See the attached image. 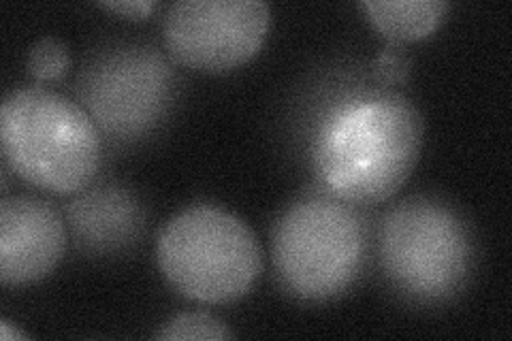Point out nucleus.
Instances as JSON below:
<instances>
[{"label":"nucleus","mask_w":512,"mask_h":341,"mask_svg":"<svg viewBox=\"0 0 512 341\" xmlns=\"http://www.w3.org/2000/svg\"><path fill=\"white\" fill-rule=\"evenodd\" d=\"M425 124L393 90L352 94L320 124L312 162L320 188L361 207L389 201L419 162Z\"/></svg>","instance_id":"obj_1"},{"label":"nucleus","mask_w":512,"mask_h":341,"mask_svg":"<svg viewBox=\"0 0 512 341\" xmlns=\"http://www.w3.org/2000/svg\"><path fill=\"white\" fill-rule=\"evenodd\" d=\"M410 71H412V60L406 54L404 45L399 43H389L372 62V73L378 84L382 86L404 84V81L410 77Z\"/></svg>","instance_id":"obj_13"},{"label":"nucleus","mask_w":512,"mask_h":341,"mask_svg":"<svg viewBox=\"0 0 512 341\" xmlns=\"http://www.w3.org/2000/svg\"><path fill=\"white\" fill-rule=\"evenodd\" d=\"M75 246L88 254H116L139 241L146 209L137 194L114 182L90 184L67 205Z\"/></svg>","instance_id":"obj_9"},{"label":"nucleus","mask_w":512,"mask_h":341,"mask_svg":"<svg viewBox=\"0 0 512 341\" xmlns=\"http://www.w3.org/2000/svg\"><path fill=\"white\" fill-rule=\"evenodd\" d=\"M374 246L372 218L325 188L301 194L271 229L280 286L299 301L342 297L363 275Z\"/></svg>","instance_id":"obj_2"},{"label":"nucleus","mask_w":512,"mask_h":341,"mask_svg":"<svg viewBox=\"0 0 512 341\" xmlns=\"http://www.w3.org/2000/svg\"><path fill=\"white\" fill-rule=\"evenodd\" d=\"M378 263L393 290L412 303L440 305L468 286L476 243L459 211L436 197H408L382 216Z\"/></svg>","instance_id":"obj_4"},{"label":"nucleus","mask_w":512,"mask_h":341,"mask_svg":"<svg viewBox=\"0 0 512 341\" xmlns=\"http://www.w3.org/2000/svg\"><path fill=\"white\" fill-rule=\"evenodd\" d=\"M5 165L30 186L77 194L101 165V131L90 113L41 86L11 90L0 105Z\"/></svg>","instance_id":"obj_3"},{"label":"nucleus","mask_w":512,"mask_h":341,"mask_svg":"<svg viewBox=\"0 0 512 341\" xmlns=\"http://www.w3.org/2000/svg\"><path fill=\"white\" fill-rule=\"evenodd\" d=\"M269 24L263 0H180L167 9L163 39L182 67L227 73L259 54Z\"/></svg>","instance_id":"obj_7"},{"label":"nucleus","mask_w":512,"mask_h":341,"mask_svg":"<svg viewBox=\"0 0 512 341\" xmlns=\"http://www.w3.org/2000/svg\"><path fill=\"white\" fill-rule=\"evenodd\" d=\"M178 75L150 45H120L96 56L77 81V96L111 139H137L167 116Z\"/></svg>","instance_id":"obj_6"},{"label":"nucleus","mask_w":512,"mask_h":341,"mask_svg":"<svg viewBox=\"0 0 512 341\" xmlns=\"http://www.w3.org/2000/svg\"><path fill=\"white\" fill-rule=\"evenodd\" d=\"M99 5L124 15L128 20H146L158 7V3H154V0H120V3L118 0H107V3H99Z\"/></svg>","instance_id":"obj_14"},{"label":"nucleus","mask_w":512,"mask_h":341,"mask_svg":"<svg viewBox=\"0 0 512 341\" xmlns=\"http://www.w3.org/2000/svg\"><path fill=\"white\" fill-rule=\"evenodd\" d=\"M67 250L60 211L37 197H3L0 203V282L35 284L50 275Z\"/></svg>","instance_id":"obj_8"},{"label":"nucleus","mask_w":512,"mask_h":341,"mask_svg":"<svg viewBox=\"0 0 512 341\" xmlns=\"http://www.w3.org/2000/svg\"><path fill=\"white\" fill-rule=\"evenodd\" d=\"M363 9L389 43L404 45L434 32L448 11L444 0H365Z\"/></svg>","instance_id":"obj_10"},{"label":"nucleus","mask_w":512,"mask_h":341,"mask_svg":"<svg viewBox=\"0 0 512 341\" xmlns=\"http://www.w3.org/2000/svg\"><path fill=\"white\" fill-rule=\"evenodd\" d=\"M71 67V54L64 41L56 37H43L30 45L26 69L28 75L37 81H56L67 75Z\"/></svg>","instance_id":"obj_12"},{"label":"nucleus","mask_w":512,"mask_h":341,"mask_svg":"<svg viewBox=\"0 0 512 341\" xmlns=\"http://www.w3.org/2000/svg\"><path fill=\"white\" fill-rule=\"evenodd\" d=\"M158 339L165 341H222L233 339L227 324L205 312L180 314L165 324V329L158 333Z\"/></svg>","instance_id":"obj_11"},{"label":"nucleus","mask_w":512,"mask_h":341,"mask_svg":"<svg viewBox=\"0 0 512 341\" xmlns=\"http://www.w3.org/2000/svg\"><path fill=\"white\" fill-rule=\"evenodd\" d=\"M28 335L22 333L20 329H15L9 320H0V339L3 341H11V339H26Z\"/></svg>","instance_id":"obj_15"},{"label":"nucleus","mask_w":512,"mask_h":341,"mask_svg":"<svg viewBox=\"0 0 512 341\" xmlns=\"http://www.w3.org/2000/svg\"><path fill=\"white\" fill-rule=\"evenodd\" d=\"M156 261L173 290L210 305L246 297L263 271L250 226L216 205H192L171 218L158 235Z\"/></svg>","instance_id":"obj_5"}]
</instances>
